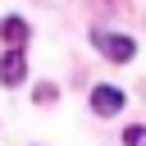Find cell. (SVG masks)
Listing matches in <instances>:
<instances>
[{
	"label": "cell",
	"instance_id": "8992f818",
	"mask_svg": "<svg viewBox=\"0 0 146 146\" xmlns=\"http://www.w3.org/2000/svg\"><path fill=\"white\" fill-rule=\"evenodd\" d=\"M55 96H59V87H55V82H41V87H36V105H50Z\"/></svg>",
	"mask_w": 146,
	"mask_h": 146
},
{
	"label": "cell",
	"instance_id": "7a4b0ae2",
	"mask_svg": "<svg viewBox=\"0 0 146 146\" xmlns=\"http://www.w3.org/2000/svg\"><path fill=\"white\" fill-rule=\"evenodd\" d=\"M128 105V96L119 91V87H110V82H100V87H91V110L100 114V119H110V114H119Z\"/></svg>",
	"mask_w": 146,
	"mask_h": 146
},
{
	"label": "cell",
	"instance_id": "277c9868",
	"mask_svg": "<svg viewBox=\"0 0 146 146\" xmlns=\"http://www.w3.org/2000/svg\"><path fill=\"white\" fill-rule=\"evenodd\" d=\"M27 18H18V14H9V18H0V41L9 46V50H23L27 46Z\"/></svg>",
	"mask_w": 146,
	"mask_h": 146
},
{
	"label": "cell",
	"instance_id": "5b68a950",
	"mask_svg": "<svg viewBox=\"0 0 146 146\" xmlns=\"http://www.w3.org/2000/svg\"><path fill=\"white\" fill-rule=\"evenodd\" d=\"M123 146H146V128H123Z\"/></svg>",
	"mask_w": 146,
	"mask_h": 146
},
{
	"label": "cell",
	"instance_id": "6da1fadb",
	"mask_svg": "<svg viewBox=\"0 0 146 146\" xmlns=\"http://www.w3.org/2000/svg\"><path fill=\"white\" fill-rule=\"evenodd\" d=\"M91 46H96L105 59H114V64H128V59L137 55V41H132L128 32H105V27H96V32H91Z\"/></svg>",
	"mask_w": 146,
	"mask_h": 146
},
{
	"label": "cell",
	"instance_id": "3957f363",
	"mask_svg": "<svg viewBox=\"0 0 146 146\" xmlns=\"http://www.w3.org/2000/svg\"><path fill=\"white\" fill-rule=\"evenodd\" d=\"M0 82H5V87H23V82H27V59H23V50H5V59H0Z\"/></svg>",
	"mask_w": 146,
	"mask_h": 146
}]
</instances>
